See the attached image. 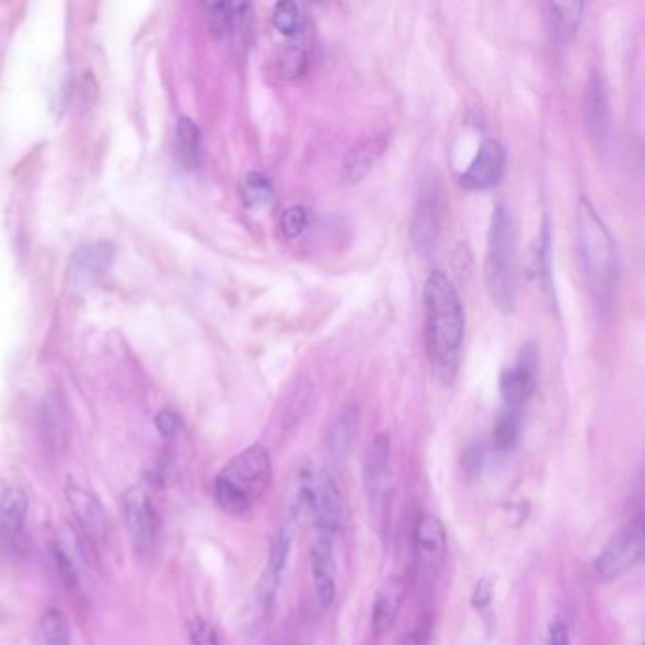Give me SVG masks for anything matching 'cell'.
<instances>
[{"label": "cell", "instance_id": "32", "mask_svg": "<svg viewBox=\"0 0 645 645\" xmlns=\"http://www.w3.org/2000/svg\"><path fill=\"white\" fill-rule=\"evenodd\" d=\"M307 226H309V212L307 208L299 205L286 208L280 216V231L285 233L286 239H298L303 235Z\"/></svg>", "mask_w": 645, "mask_h": 645}, {"label": "cell", "instance_id": "20", "mask_svg": "<svg viewBox=\"0 0 645 645\" xmlns=\"http://www.w3.org/2000/svg\"><path fill=\"white\" fill-rule=\"evenodd\" d=\"M358 430H360V410L353 403H348L341 410L337 418L333 421L332 428L327 431V451L332 452V457H347L353 449Z\"/></svg>", "mask_w": 645, "mask_h": 645}, {"label": "cell", "instance_id": "38", "mask_svg": "<svg viewBox=\"0 0 645 645\" xmlns=\"http://www.w3.org/2000/svg\"><path fill=\"white\" fill-rule=\"evenodd\" d=\"M428 632H430V626L421 624V626H416V629L398 640L395 645H426L428 644Z\"/></svg>", "mask_w": 645, "mask_h": 645}, {"label": "cell", "instance_id": "8", "mask_svg": "<svg viewBox=\"0 0 645 645\" xmlns=\"http://www.w3.org/2000/svg\"><path fill=\"white\" fill-rule=\"evenodd\" d=\"M507 153L498 140L486 139L479 146L472 165L460 176V186L468 192H486L498 186L506 176Z\"/></svg>", "mask_w": 645, "mask_h": 645}, {"label": "cell", "instance_id": "19", "mask_svg": "<svg viewBox=\"0 0 645 645\" xmlns=\"http://www.w3.org/2000/svg\"><path fill=\"white\" fill-rule=\"evenodd\" d=\"M405 600V581L402 577H389L382 583L371 606V624L377 634L390 631L394 626L395 619L402 611Z\"/></svg>", "mask_w": 645, "mask_h": 645}, {"label": "cell", "instance_id": "27", "mask_svg": "<svg viewBox=\"0 0 645 645\" xmlns=\"http://www.w3.org/2000/svg\"><path fill=\"white\" fill-rule=\"evenodd\" d=\"M41 631L46 645H69V623L57 608L42 613Z\"/></svg>", "mask_w": 645, "mask_h": 645}, {"label": "cell", "instance_id": "7", "mask_svg": "<svg viewBox=\"0 0 645 645\" xmlns=\"http://www.w3.org/2000/svg\"><path fill=\"white\" fill-rule=\"evenodd\" d=\"M364 488L369 507L382 511L392 491V447L387 434H379L369 444L364 458Z\"/></svg>", "mask_w": 645, "mask_h": 645}, {"label": "cell", "instance_id": "36", "mask_svg": "<svg viewBox=\"0 0 645 645\" xmlns=\"http://www.w3.org/2000/svg\"><path fill=\"white\" fill-rule=\"evenodd\" d=\"M156 426H158L161 436L173 437L181 428V421H178V416L174 415L173 411L165 410L156 416Z\"/></svg>", "mask_w": 645, "mask_h": 645}, {"label": "cell", "instance_id": "26", "mask_svg": "<svg viewBox=\"0 0 645 645\" xmlns=\"http://www.w3.org/2000/svg\"><path fill=\"white\" fill-rule=\"evenodd\" d=\"M309 69V49L303 42H290L278 59V72L285 80L306 77Z\"/></svg>", "mask_w": 645, "mask_h": 645}, {"label": "cell", "instance_id": "18", "mask_svg": "<svg viewBox=\"0 0 645 645\" xmlns=\"http://www.w3.org/2000/svg\"><path fill=\"white\" fill-rule=\"evenodd\" d=\"M387 148H389V140L384 137H369L354 145L341 165V178L347 184H358L364 181L371 173L375 163L381 160L382 153L387 152Z\"/></svg>", "mask_w": 645, "mask_h": 645}, {"label": "cell", "instance_id": "16", "mask_svg": "<svg viewBox=\"0 0 645 645\" xmlns=\"http://www.w3.org/2000/svg\"><path fill=\"white\" fill-rule=\"evenodd\" d=\"M583 122L587 127L590 139L597 140L602 146L610 139L611 114L608 95L603 90L602 80L598 77H590L583 93Z\"/></svg>", "mask_w": 645, "mask_h": 645}, {"label": "cell", "instance_id": "30", "mask_svg": "<svg viewBox=\"0 0 645 645\" xmlns=\"http://www.w3.org/2000/svg\"><path fill=\"white\" fill-rule=\"evenodd\" d=\"M273 197H275V189L265 174L250 173L244 178L243 199L249 207H264L273 201Z\"/></svg>", "mask_w": 645, "mask_h": 645}, {"label": "cell", "instance_id": "25", "mask_svg": "<svg viewBox=\"0 0 645 645\" xmlns=\"http://www.w3.org/2000/svg\"><path fill=\"white\" fill-rule=\"evenodd\" d=\"M176 156H178V160L186 169H195L201 163V129L194 124V119H178V125H176Z\"/></svg>", "mask_w": 645, "mask_h": 645}, {"label": "cell", "instance_id": "13", "mask_svg": "<svg viewBox=\"0 0 645 645\" xmlns=\"http://www.w3.org/2000/svg\"><path fill=\"white\" fill-rule=\"evenodd\" d=\"M293 520H296V517L286 520L285 525L278 528L277 535L270 543L269 561H267L264 576H262V581L257 587V598H260V602L264 608H269L270 603L275 602V598H277L280 579H283L286 564L290 558L291 541H293Z\"/></svg>", "mask_w": 645, "mask_h": 645}, {"label": "cell", "instance_id": "35", "mask_svg": "<svg viewBox=\"0 0 645 645\" xmlns=\"http://www.w3.org/2000/svg\"><path fill=\"white\" fill-rule=\"evenodd\" d=\"M494 587L488 579H479L472 595V606L475 610L483 611L493 603Z\"/></svg>", "mask_w": 645, "mask_h": 645}, {"label": "cell", "instance_id": "33", "mask_svg": "<svg viewBox=\"0 0 645 645\" xmlns=\"http://www.w3.org/2000/svg\"><path fill=\"white\" fill-rule=\"evenodd\" d=\"M189 642L192 645H220L215 624L207 619L195 618L189 621Z\"/></svg>", "mask_w": 645, "mask_h": 645}, {"label": "cell", "instance_id": "23", "mask_svg": "<svg viewBox=\"0 0 645 645\" xmlns=\"http://www.w3.org/2000/svg\"><path fill=\"white\" fill-rule=\"evenodd\" d=\"M69 416H67L61 398L51 395L46 400L44 410H42V431H44V439L51 451L65 449L67 439H69Z\"/></svg>", "mask_w": 645, "mask_h": 645}, {"label": "cell", "instance_id": "21", "mask_svg": "<svg viewBox=\"0 0 645 645\" xmlns=\"http://www.w3.org/2000/svg\"><path fill=\"white\" fill-rule=\"evenodd\" d=\"M56 561L61 579L67 583V587L80 590L82 587V555H80L74 534L70 530H61L56 535Z\"/></svg>", "mask_w": 645, "mask_h": 645}, {"label": "cell", "instance_id": "9", "mask_svg": "<svg viewBox=\"0 0 645 645\" xmlns=\"http://www.w3.org/2000/svg\"><path fill=\"white\" fill-rule=\"evenodd\" d=\"M540 368V354L532 343L520 348L519 360L514 368L506 369L499 377V394L509 410H517L534 394Z\"/></svg>", "mask_w": 645, "mask_h": 645}, {"label": "cell", "instance_id": "34", "mask_svg": "<svg viewBox=\"0 0 645 645\" xmlns=\"http://www.w3.org/2000/svg\"><path fill=\"white\" fill-rule=\"evenodd\" d=\"M485 464V447L481 444H473L465 447L464 454H462V468L470 477H475L481 473V468Z\"/></svg>", "mask_w": 645, "mask_h": 645}, {"label": "cell", "instance_id": "15", "mask_svg": "<svg viewBox=\"0 0 645 645\" xmlns=\"http://www.w3.org/2000/svg\"><path fill=\"white\" fill-rule=\"evenodd\" d=\"M441 231V212L436 195H423L416 201L413 218H411V241L421 256H430L439 241Z\"/></svg>", "mask_w": 645, "mask_h": 645}, {"label": "cell", "instance_id": "3", "mask_svg": "<svg viewBox=\"0 0 645 645\" xmlns=\"http://www.w3.org/2000/svg\"><path fill=\"white\" fill-rule=\"evenodd\" d=\"M273 479L270 454L262 445H252L223 465L215 479V498L229 515L249 514L269 491Z\"/></svg>", "mask_w": 645, "mask_h": 645}, {"label": "cell", "instance_id": "10", "mask_svg": "<svg viewBox=\"0 0 645 645\" xmlns=\"http://www.w3.org/2000/svg\"><path fill=\"white\" fill-rule=\"evenodd\" d=\"M416 566L423 574L434 576L447 558V530L444 520L434 514H423L415 525Z\"/></svg>", "mask_w": 645, "mask_h": 645}, {"label": "cell", "instance_id": "28", "mask_svg": "<svg viewBox=\"0 0 645 645\" xmlns=\"http://www.w3.org/2000/svg\"><path fill=\"white\" fill-rule=\"evenodd\" d=\"M520 436V416L517 410H507L504 415L499 416L498 423L494 426L493 441L494 447L499 451L511 449L519 441Z\"/></svg>", "mask_w": 645, "mask_h": 645}, {"label": "cell", "instance_id": "31", "mask_svg": "<svg viewBox=\"0 0 645 645\" xmlns=\"http://www.w3.org/2000/svg\"><path fill=\"white\" fill-rule=\"evenodd\" d=\"M535 269H538V278L543 290L551 293L553 285H551V223L549 218L543 220L541 226L540 243H538V256H535Z\"/></svg>", "mask_w": 645, "mask_h": 645}, {"label": "cell", "instance_id": "11", "mask_svg": "<svg viewBox=\"0 0 645 645\" xmlns=\"http://www.w3.org/2000/svg\"><path fill=\"white\" fill-rule=\"evenodd\" d=\"M124 517L137 551L152 548L158 534V515L145 486H131L124 494Z\"/></svg>", "mask_w": 645, "mask_h": 645}, {"label": "cell", "instance_id": "1", "mask_svg": "<svg viewBox=\"0 0 645 645\" xmlns=\"http://www.w3.org/2000/svg\"><path fill=\"white\" fill-rule=\"evenodd\" d=\"M424 343L434 373L451 382L464 345L465 314L457 288L444 270H431L423 290Z\"/></svg>", "mask_w": 645, "mask_h": 645}, {"label": "cell", "instance_id": "22", "mask_svg": "<svg viewBox=\"0 0 645 645\" xmlns=\"http://www.w3.org/2000/svg\"><path fill=\"white\" fill-rule=\"evenodd\" d=\"M114 257V249L108 243L90 244L78 250L72 260V277L78 283H91L108 269Z\"/></svg>", "mask_w": 645, "mask_h": 645}, {"label": "cell", "instance_id": "4", "mask_svg": "<svg viewBox=\"0 0 645 645\" xmlns=\"http://www.w3.org/2000/svg\"><path fill=\"white\" fill-rule=\"evenodd\" d=\"M485 283L494 306L502 312H514L517 303V260L515 229L506 205L493 210L486 235Z\"/></svg>", "mask_w": 645, "mask_h": 645}, {"label": "cell", "instance_id": "12", "mask_svg": "<svg viewBox=\"0 0 645 645\" xmlns=\"http://www.w3.org/2000/svg\"><path fill=\"white\" fill-rule=\"evenodd\" d=\"M337 538L316 532L311 543V574L320 603L330 608L337 597Z\"/></svg>", "mask_w": 645, "mask_h": 645}, {"label": "cell", "instance_id": "2", "mask_svg": "<svg viewBox=\"0 0 645 645\" xmlns=\"http://www.w3.org/2000/svg\"><path fill=\"white\" fill-rule=\"evenodd\" d=\"M576 237L585 285L598 303L608 306L618 283V249L610 229L585 195L577 203Z\"/></svg>", "mask_w": 645, "mask_h": 645}, {"label": "cell", "instance_id": "17", "mask_svg": "<svg viewBox=\"0 0 645 645\" xmlns=\"http://www.w3.org/2000/svg\"><path fill=\"white\" fill-rule=\"evenodd\" d=\"M27 514V493L20 486H7L0 494V532L15 548H20L25 538Z\"/></svg>", "mask_w": 645, "mask_h": 645}, {"label": "cell", "instance_id": "24", "mask_svg": "<svg viewBox=\"0 0 645 645\" xmlns=\"http://www.w3.org/2000/svg\"><path fill=\"white\" fill-rule=\"evenodd\" d=\"M585 4L583 2H553L549 4V14H551V28L558 44H568L579 28L583 20Z\"/></svg>", "mask_w": 645, "mask_h": 645}, {"label": "cell", "instance_id": "29", "mask_svg": "<svg viewBox=\"0 0 645 645\" xmlns=\"http://www.w3.org/2000/svg\"><path fill=\"white\" fill-rule=\"evenodd\" d=\"M273 25L280 35L298 36L303 31V15L296 2H278L273 10Z\"/></svg>", "mask_w": 645, "mask_h": 645}, {"label": "cell", "instance_id": "5", "mask_svg": "<svg viewBox=\"0 0 645 645\" xmlns=\"http://www.w3.org/2000/svg\"><path fill=\"white\" fill-rule=\"evenodd\" d=\"M298 502L314 520V530L339 538L343 530V498L339 485L322 465L309 464L299 473Z\"/></svg>", "mask_w": 645, "mask_h": 645}, {"label": "cell", "instance_id": "37", "mask_svg": "<svg viewBox=\"0 0 645 645\" xmlns=\"http://www.w3.org/2000/svg\"><path fill=\"white\" fill-rule=\"evenodd\" d=\"M548 645H569L568 624L562 619H556L549 626Z\"/></svg>", "mask_w": 645, "mask_h": 645}, {"label": "cell", "instance_id": "6", "mask_svg": "<svg viewBox=\"0 0 645 645\" xmlns=\"http://www.w3.org/2000/svg\"><path fill=\"white\" fill-rule=\"evenodd\" d=\"M645 549L644 517L640 515L629 522L595 561V574L598 581L611 583L626 576L642 561Z\"/></svg>", "mask_w": 645, "mask_h": 645}, {"label": "cell", "instance_id": "14", "mask_svg": "<svg viewBox=\"0 0 645 645\" xmlns=\"http://www.w3.org/2000/svg\"><path fill=\"white\" fill-rule=\"evenodd\" d=\"M65 493H67L70 509L77 517L83 534L97 543H103L106 532H108V519H106L103 504L99 502L97 496L74 481L67 483Z\"/></svg>", "mask_w": 645, "mask_h": 645}]
</instances>
